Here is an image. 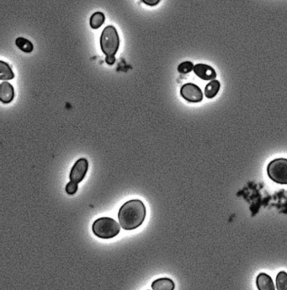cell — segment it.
<instances>
[{
    "label": "cell",
    "mask_w": 287,
    "mask_h": 290,
    "mask_svg": "<svg viewBox=\"0 0 287 290\" xmlns=\"http://www.w3.org/2000/svg\"><path fill=\"white\" fill-rule=\"evenodd\" d=\"M15 98V90L10 83L2 82L0 85V100L4 104H9Z\"/></svg>",
    "instance_id": "obj_8"
},
{
    "label": "cell",
    "mask_w": 287,
    "mask_h": 290,
    "mask_svg": "<svg viewBox=\"0 0 287 290\" xmlns=\"http://www.w3.org/2000/svg\"><path fill=\"white\" fill-rule=\"evenodd\" d=\"M105 15L101 12H96L90 18V26L93 29H99L105 22Z\"/></svg>",
    "instance_id": "obj_14"
},
{
    "label": "cell",
    "mask_w": 287,
    "mask_h": 290,
    "mask_svg": "<svg viewBox=\"0 0 287 290\" xmlns=\"http://www.w3.org/2000/svg\"><path fill=\"white\" fill-rule=\"evenodd\" d=\"M100 47L106 56H115L120 47V38L117 30L112 25H109L103 30L100 38Z\"/></svg>",
    "instance_id": "obj_3"
},
{
    "label": "cell",
    "mask_w": 287,
    "mask_h": 290,
    "mask_svg": "<svg viewBox=\"0 0 287 290\" xmlns=\"http://www.w3.org/2000/svg\"><path fill=\"white\" fill-rule=\"evenodd\" d=\"M146 213L144 203L141 200L134 199L128 201L120 207L118 219L122 229L133 230L143 225Z\"/></svg>",
    "instance_id": "obj_1"
},
{
    "label": "cell",
    "mask_w": 287,
    "mask_h": 290,
    "mask_svg": "<svg viewBox=\"0 0 287 290\" xmlns=\"http://www.w3.org/2000/svg\"><path fill=\"white\" fill-rule=\"evenodd\" d=\"M276 287L278 290H287V273L285 272L278 273Z\"/></svg>",
    "instance_id": "obj_15"
},
{
    "label": "cell",
    "mask_w": 287,
    "mask_h": 290,
    "mask_svg": "<svg viewBox=\"0 0 287 290\" xmlns=\"http://www.w3.org/2000/svg\"><path fill=\"white\" fill-rule=\"evenodd\" d=\"M193 71L198 77L203 80H213L217 78L215 69L213 67L203 63H199L194 66Z\"/></svg>",
    "instance_id": "obj_7"
},
{
    "label": "cell",
    "mask_w": 287,
    "mask_h": 290,
    "mask_svg": "<svg viewBox=\"0 0 287 290\" xmlns=\"http://www.w3.org/2000/svg\"><path fill=\"white\" fill-rule=\"evenodd\" d=\"M269 177L278 184H287V160L276 159L269 164L267 167Z\"/></svg>",
    "instance_id": "obj_4"
},
{
    "label": "cell",
    "mask_w": 287,
    "mask_h": 290,
    "mask_svg": "<svg viewBox=\"0 0 287 290\" xmlns=\"http://www.w3.org/2000/svg\"><path fill=\"white\" fill-rule=\"evenodd\" d=\"M193 69H194V65H193V63L191 62H189V61L180 63L179 67H178V71L180 74H183V75L191 72Z\"/></svg>",
    "instance_id": "obj_16"
},
{
    "label": "cell",
    "mask_w": 287,
    "mask_h": 290,
    "mask_svg": "<svg viewBox=\"0 0 287 290\" xmlns=\"http://www.w3.org/2000/svg\"><path fill=\"white\" fill-rule=\"evenodd\" d=\"M220 87H221V84L218 80L211 81L205 88L206 97L208 99H213L215 97L219 92Z\"/></svg>",
    "instance_id": "obj_11"
},
{
    "label": "cell",
    "mask_w": 287,
    "mask_h": 290,
    "mask_svg": "<svg viewBox=\"0 0 287 290\" xmlns=\"http://www.w3.org/2000/svg\"><path fill=\"white\" fill-rule=\"evenodd\" d=\"M15 78V74L13 72L10 66L4 61H0V80H10Z\"/></svg>",
    "instance_id": "obj_12"
},
{
    "label": "cell",
    "mask_w": 287,
    "mask_h": 290,
    "mask_svg": "<svg viewBox=\"0 0 287 290\" xmlns=\"http://www.w3.org/2000/svg\"><path fill=\"white\" fill-rule=\"evenodd\" d=\"M92 230L97 237L101 239H111L120 233V225L111 218L103 217L95 220L93 224Z\"/></svg>",
    "instance_id": "obj_2"
},
{
    "label": "cell",
    "mask_w": 287,
    "mask_h": 290,
    "mask_svg": "<svg viewBox=\"0 0 287 290\" xmlns=\"http://www.w3.org/2000/svg\"><path fill=\"white\" fill-rule=\"evenodd\" d=\"M15 44L20 50L25 52V53H31L34 49V46L30 41L25 39L24 38H19L15 41Z\"/></svg>",
    "instance_id": "obj_13"
},
{
    "label": "cell",
    "mask_w": 287,
    "mask_h": 290,
    "mask_svg": "<svg viewBox=\"0 0 287 290\" xmlns=\"http://www.w3.org/2000/svg\"><path fill=\"white\" fill-rule=\"evenodd\" d=\"M88 170H89V162L85 158L79 159L77 160V162L75 163L74 165L72 166V170L69 175V179L72 183H81L85 175L87 174Z\"/></svg>",
    "instance_id": "obj_6"
},
{
    "label": "cell",
    "mask_w": 287,
    "mask_h": 290,
    "mask_svg": "<svg viewBox=\"0 0 287 290\" xmlns=\"http://www.w3.org/2000/svg\"><path fill=\"white\" fill-rule=\"evenodd\" d=\"M152 288L154 290H173L175 288V283L170 278H158L152 283Z\"/></svg>",
    "instance_id": "obj_10"
},
{
    "label": "cell",
    "mask_w": 287,
    "mask_h": 290,
    "mask_svg": "<svg viewBox=\"0 0 287 290\" xmlns=\"http://www.w3.org/2000/svg\"><path fill=\"white\" fill-rule=\"evenodd\" d=\"M257 287L260 290H274L275 286L272 278L266 273H260L256 279Z\"/></svg>",
    "instance_id": "obj_9"
},
{
    "label": "cell",
    "mask_w": 287,
    "mask_h": 290,
    "mask_svg": "<svg viewBox=\"0 0 287 290\" xmlns=\"http://www.w3.org/2000/svg\"><path fill=\"white\" fill-rule=\"evenodd\" d=\"M77 191V183H72L70 180V183H68V185L66 186V193H68V195H74Z\"/></svg>",
    "instance_id": "obj_17"
},
{
    "label": "cell",
    "mask_w": 287,
    "mask_h": 290,
    "mask_svg": "<svg viewBox=\"0 0 287 290\" xmlns=\"http://www.w3.org/2000/svg\"><path fill=\"white\" fill-rule=\"evenodd\" d=\"M105 62H106L109 65H113L115 62V56H106Z\"/></svg>",
    "instance_id": "obj_19"
},
{
    "label": "cell",
    "mask_w": 287,
    "mask_h": 290,
    "mask_svg": "<svg viewBox=\"0 0 287 290\" xmlns=\"http://www.w3.org/2000/svg\"><path fill=\"white\" fill-rule=\"evenodd\" d=\"M142 1L148 6H155L158 5L160 2V0H142Z\"/></svg>",
    "instance_id": "obj_18"
},
{
    "label": "cell",
    "mask_w": 287,
    "mask_h": 290,
    "mask_svg": "<svg viewBox=\"0 0 287 290\" xmlns=\"http://www.w3.org/2000/svg\"><path fill=\"white\" fill-rule=\"evenodd\" d=\"M180 95L189 102L198 103L203 100L202 91L200 88L192 83L183 85L180 89Z\"/></svg>",
    "instance_id": "obj_5"
}]
</instances>
